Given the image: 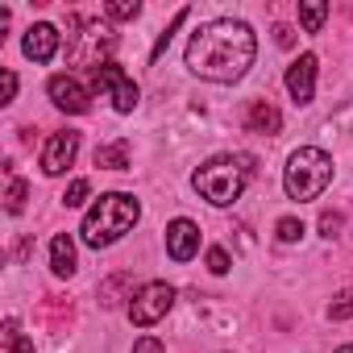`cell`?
<instances>
[{"label": "cell", "instance_id": "6da1fadb", "mask_svg": "<svg viewBox=\"0 0 353 353\" xmlns=\"http://www.w3.org/2000/svg\"><path fill=\"white\" fill-rule=\"evenodd\" d=\"M258 59V38L245 21L221 17L192 34L188 42V71L208 83H237Z\"/></svg>", "mask_w": 353, "mask_h": 353}, {"label": "cell", "instance_id": "7a4b0ae2", "mask_svg": "<svg viewBox=\"0 0 353 353\" xmlns=\"http://www.w3.org/2000/svg\"><path fill=\"white\" fill-rule=\"evenodd\" d=\"M137 221H141V204H137L133 196H125V192H108V196H100V200L88 208V216H83V225H79V237H83L88 250H108V245H117Z\"/></svg>", "mask_w": 353, "mask_h": 353}, {"label": "cell", "instance_id": "3957f363", "mask_svg": "<svg viewBox=\"0 0 353 353\" xmlns=\"http://www.w3.org/2000/svg\"><path fill=\"white\" fill-rule=\"evenodd\" d=\"M250 174H254V158H245V154H216V158H208V162L192 174V188H196L212 208H229V204L241 200Z\"/></svg>", "mask_w": 353, "mask_h": 353}, {"label": "cell", "instance_id": "277c9868", "mask_svg": "<svg viewBox=\"0 0 353 353\" xmlns=\"http://www.w3.org/2000/svg\"><path fill=\"white\" fill-rule=\"evenodd\" d=\"M332 183V158L316 145H299L291 158H287V170H283V188L291 200H316L324 196V188Z\"/></svg>", "mask_w": 353, "mask_h": 353}, {"label": "cell", "instance_id": "5b68a950", "mask_svg": "<svg viewBox=\"0 0 353 353\" xmlns=\"http://www.w3.org/2000/svg\"><path fill=\"white\" fill-rule=\"evenodd\" d=\"M170 307H174V287H170V283H145V287H137L133 299H129V320H133L137 328H150V324H158Z\"/></svg>", "mask_w": 353, "mask_h": 353}, {"label": "cell", "instance_id": "8992f818", "mask_svg": "<svg viewBox=\"0 0 353 353\" xmlns=\"http://www.w3.org/2000/svg\"><path fill=\"white\" fill-rule=\"evenodd\" d=\"M92 88H96V92H104V96L112 100V108H117V112H133V108H137V100H141V96H137V83H133L117 63L96 67V71H92Z\"/></svg>", "mask_w": 353, "mask_h": 353}, {"label": "cell", "instance_id": "52a82bcc", "mask_svg": "<svg viewBox=\"0 0 353 353\" xmlns=\"http://www.w3.org/2000/svg\"><path fill=\"white\" fill-rule=\"evenodd\" d=\"M112 46H117L112 30H108V26H96V21H92V26H83V34H79V38L71 42V54H75V59H79L83 67H92V71H96V67H104V63H100V54H108Z\"/></svg>", "mask_w": 353, "mask_h": 353}, {"label": "cell", "instance_id": "ba28073f", "mask_svg": "<svg viewBox=\"0 0 353 353\" xmlns=\"http://www.w3.org/2000/svg\"><path fill=\"white\" fill-rule=\"evenodd\" d=\"M75 154H79V133L75 129H59V133H50V141L42 145V170L50 174H63L71 162H75Z\"/></svg>", "mask_w": 353, "mask_h": 353}, {"label": "cell", "instance_id": "9c48e42d", "mask_svg": "<svg viewBox=\"0 0 353 353\" xmlns=\"http://www.w3.org/2000/svg\"><path fill=\"white\" fill-rule=\"evenodd\" d=\"M166 254H170L174 262H192V258L200 254V225L188 221V216L170 221V225H166Z\"/></svg>", "mask_w": 353, "mask_h": 353}, {"label": "cell", "instance_id": "30bf717a", "mask_svg": "<svg viewBox=\"0 0 353 353\" xmlns=\"http://www.w3.org/2000/svg\"><path fill=\"white\" fill-rule=\"evenodd\" d=\"M316 54H299L291 67H287V92H291V100L295 104H312V96H316Z\"/></svg>", "mask_w": 353, "mask_h": 353}, {"label": "cell", "instance_id": "8fae6325", "mask_svg": "<svg viewBox=\"0 0 353 353\" xmlns=\"http://www.w3.org/2000/svg\"><path fill=\"white\" fill-rule=\"evenodd\" d=\"M46 92H50L54 108H63V112H88V88L75 75H54L46 83Z\"/></svg>", "mask_w": 353, "mask_h": 353}, {"label": "cell", "instance_id": "7c38bea8", "mask_svg": "<svg viewBox=\"0 0 353 353\" xmlns=\"http://www.w3.org/2000/svg\"><path fill=\"white\" fill-rule=\"evenodd\" d=\"M21 50H26V59H34V63H50V59L59 54V30H54V26H46V21L30 26V30H26Z\"/></svg>", "mask_w": 353, "mask_h": 353}, {"label": "cell", "instance_id": "4fadbf2b", "mask_svg": "<svg viewBox=\"0 0 353 353\" xmlns=\"http://www.w3.org/2000/svg\"><path fill=\"white\" fill-rule=\"evenodd\" d=\"M245 129H250V133H266V137H274V133L283 129V112H279L270 100H254V104L245 108Z\"/></svg>", "mask_w": 353, "mask_h": 353}, {"label": "cell", "instance_id": "5bb4252c", "mask_svg": "<svg viewBox=\"0 0 353 353\" xmlns=\"http://www.w3.org/2000/svg\"><path fill=\"white\" fill-rule=\"evenodd\" d=\"M75 241H71V233H59L54 241H50V270L59 274V279H71L75 274Z\"/></svg>", "mask_w": 353, "mask_h": 353}, {"label": "cell", "instance_id": "9a60e30c", "mask_svg": "<svg viewBox=\"0 0 353 353\" xmlns=\"http://www.w3.org/2000/svg\"><path fill=\"white\" fill-rule=\"evenodd\" d=\"M96 166H100V170H129V141L96 145Z\"/></svg>", "mask_w": 353, "mask_h": 353}, {"label": "cell", "instance_id": "2e32d148", "mask_svg": "<svg viewBox=\"0 0 353 353\" xmlns=\"http://www.w3.org/2000/svg\"><path fill=\"white\" fill-rule=\"evenodd\" d=\"M188 13H192V9H179V13H174V21H170V26H166V30L158 34V42H154V50H150V63H158V59L166 54V46H170V38H174V30H179V26L188 21Z\"/></svg>", "mask_w": 353, "mask_h": 353}, {"label": "cell", "instance_id": "e0dca14e", "mask_svg": "<svg viewBox=\"0 0 353 353\" xmlns=\"http://www.w3.org/2000/svg\"><path fill=\"white\" fill-rule=\"evenodd\" d=\"M324 17H328V5H320V0H312V5H299V21H303L307 34H320Z\"/></svg>", "mask_w": 353, "mask_h": 353}, {"label": "cell", "instance_id": "ac0fdd59", "mask_svg": "<svg viewBox=\"0 0 353 353\" xmlns=\"http://www.w3.org/2000/svg\"><path fill=\"white\" fill-rule=\"evenodd\" d=\"M26 196H30V188H26V179H9V192H5V208L17 216V212H26Z\"/></svg>", "mask_w": 353, "mask_h": 353}, {"label": "cell", "instance_id": "d6986e66", "mask_svg": "<svg viewBox=\"0 0 353 353\" xmlns=\"http://www.w3.org/2000/svg\"><path fill=\"white\" fill-rule=\"evenodd\" d=\"M5 349L9 353H34V341H26L17 332V320H5Z\"/></svg>", "mask_w": 353, "mask_h": 353}, {"label": "cell", "instance_id": "ffe728a7", "mask_svg": "<svg viewBox=\"0 0 353 353\" xmlns=\"http://www.w3.org/2000/svg\"><path fill=\"white\" fill-rule=\"evenodd\" d=\"M274 233H279V241H283V245H295V241L303 237V221H295V216H283V221L274 225Z\"/></svg>", "mask_w": 353, "mask_h": 353}, {"label": "cell", "instance_id": "44dd1931", "mask_svg": "<svg viewBox=\"0 0 353 353\" xmlns=\"http://www.w3.org/2000/svg\"><path fill=\"white\" fill-rule=\"evenodd\" d=\"M137 13H141L137 0H112V5H108V17H112V21H133Z\"/></svg>", "mask_w": 353, "mask_h": 353}, {"label": "cell", "instance_id": "7402d4cb", "mask_svg": "<svg viewBox=\"0 0 353 353\" xmlns=\"http://www.w3.org/2000/svg\"><path fill=\"white\" fill-rule=\"evenodd\" d=\"M88 196H92V183H88V179H75V183L67 188V196H63V204H67V208H79V204H83Z\"/></svg>", "mask_w": 353, "mask_h": 353}, {"label": "cell", "instance_id": "603a6c76", "mask_svg": "<svg viewBox=\"0 0 353 353\" xmlns=\"http://www.w3.org/2000/svg\"><path fill=\"white\" fill-rule=\"evenodd\" d=\"M349 316H353V291L336 295V303L328 307V320H349Z\"/></svg>", "mask_w": 353, "mask_h": 353}, {"label": "cell", "instance_id": "cb8c5ba5", "mask_svg": "<svg viewBox=\"0 0 353 353\" xmlns=\"http://www.w3.org/2000/svg\"><path fill=\"white\" fill-rule=\"evenodd\" d=\"M208 270H212V274H229V254H225L221 245L208 250Z\"/></svg>", "mask_w": 353, "mask_h": 353}, {"label": "cell", "instance_id": "d4e9b609", "mask_svg": "<svg viewBox=\"0 0 353 353\" xmlns=\"http://www.w3.org/2000/svg\"><path fill=\"white\" fill-rule=\"evenodd\" d=\"M341 225H345V221H341V212H324V216H320V233H324V237H336V233H341Z\"/></svg>", "mask_w": 353, "mask_h": 353}, {"label": "cell", "instance_id": "484cf974", "mask_svg": "<svg viewBox=\"0 0 353 353\" xmlns=\"http://www.w3.org/2000/svg\"><path fill=\"white\" fill-rule=\"evenodd\" d=\"M133 353H166V345H162L158 336H141V341L133 345Z\"/></svg>", "mask_w": 353, "mask_h": 353}, {"label": "cell", "instance_id": "4316f807", "mask_svg": "<svg viewBox=\"0 0 353 353\" xmlns=\"http://www.w3.org/2000/svg\"><path fill=\"white\" fill-rule=\"evenodd\" d=\"M0 88H5V100H0V104H13V96H17V75L5 71V75H0Z\"/></svg>", "mask_w": 353, "mask_h": 353}, {"label": "cell", "instance_id": "83f0119b", "mask_svg": "<svg viewBox=\"0 0 353 353\" xmlns=\"http://www.w3.org/2000/svg\"><path fill=\"white\" fill-rule=\"evenodd\" d=\"M274 34H279V46H291V42H295V34H291V30H287V26H279V30H274Z\"/></svg>", "mask_w": 353, "mask_h": 353}, {"label": "cell", "instance_id": "f1b7e54d", "mask_svg": "<svg viewBox=\"0 0 353 353\" xmlns=\"http://www.w3.org/2000/svg\"><path fill=\"white\" fill-rule=\"evenodd\" d=\"M336 353H353V345H341V349H336Z\"/></svg>", "mask_w": 353, "mask_h": 353}]
</instances>
